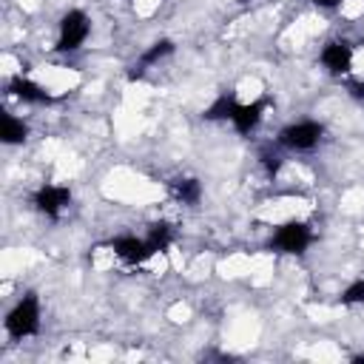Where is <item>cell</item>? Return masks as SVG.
Segmentation results:
<instances>
[{"label":"cell","mask_w":364,"mask_h":364,"mask_svg":"<svg viewBox=\"0 0 364 364\" xmlns=\"http://www.w3.org/2000/svg\"><path fill=\"white\" fill-rule=\"evenodd\" d=\"M6 333L17 341L34 336L40 330V299L34 293H26L9 313H6Z\"/></svg>","instance_id":"6da1fadb"},{"label":"cell","mask_w":364,"mask_h":364,"mask_svg":"<svg viewBox=\"0 0 364 364\" xmlns=\"http://www.w3.org/2000/svg\"><path fill=\"white\" fill-rule=\"evenodd\" d=\"M321 136H324V125H321V122H316V119H299V122L284 125V128L279 131L276 142H279V148H284V151L304 154V151L318 148Z\"/></svg>","instance_id":"7a4b0ae2"},{"label":"cell","mask_w":364,"mask_h":364,"mask_svg":"<svg viewBox=\"0 0 364 364\" xmlns=\"http://www.w3.org/2000/svg\"><path fill=\"white\" fill-rule=\"evenodd\" d=\"M91 34V20L82 9H68L57 26V51H77Z\"/></svg>","instance_id":"3957f363"},{"label":"cell","mask_w":364,"mask_h":364,"mask_svg":"<svg viewBox=\"0 0 364 364\" xmlns=\"http://www.w3.org/2000/svg\"><path fill=\"white\" fill-rule=\"evenodd\" d=\"M313 245V230L304 222H284L276 228L270 247L276 253H287V256H301L307 247Z\"/></svg>","instance_id":"277c9868"},{"label":"cell","mask_w":364,"mask_h":364,"mask_svg":"<svg viewBox=\"0 0 364 364\" xmlns=\"http://www.w3.org/2000/svg\"><path fill=\"white\" fill-rule=\"evenodd\" d=\"M31 205H34L43 216L60 219V216L68 210V205H71V191H68L65 185H54V182L40 185V188L31 193Z\"/></svg>","instance_id":"5b68a950"},{"label":"cell","mask_w":364,"mask_h":364,"mask_svg":"<svg viewBox=\"0 0 364 364\" xmlns=\"http://www.w3.org/2000/svg\"><path fill=\"white\" fill-rule=\"evenodd\" d=\"M108 247H111V253H114L119 262H125V264H142V262H148V259L154 256L148 239H145V236H134V233L114 236V239L108 242Z\"/></svg>","instance_id":"8992f818"},{"label":"cell","mask_w":364,"mask_h":364,"mask_svg":"<svg viewBox=\"0 0 364 364\" xmlns=\"http://www.w3.org/2000/svg\"><path fill=\"white\" fill-rule=\"evenodd\" d=\"M318 60H321V65H324L333 77H344V74H350V68H353V46L344 43V40H330V43L318 51Z\"/></svg>","instance_id":"52a82bcc"},{"label":"cell","mask_w":364,"mask_h":364,"mask_svg":"<svg viewBox=\"0 0 364 364\" xmlns=\"http://www.w3.org/2000/svg\"><path fill=\"white\" fill-rule=\"evenodd\" d=\"M264 111H267V100L236 102V111H233V117H230V125H233L239 134H253V131L262 125Z\"/></svg>","instance_id":"ba28073f"},{"label":"cell","mask_w":364,"mask_h":364,"mask_svg":"<svg viewBox=\"0 0 364 364\" xmlns=\"http://www.w3.org/2000/svg\"><path fill=\"white\" fill-rule=\"evenodd\" d=\"M9 91H11L17 100L28 102V105L51 102V94H48L40 82H34V80H28V77H23V74H17V77H11V80H9Z\"/></svg>","instance_id":"9c48e42d"},{"label":"cell","mask_w":364,"mask_h":364,"mask_svg":"<svg viewBox=\"0 0 364 364\" xmlns=\"http://www.w3.org/2000/svg\"><path fill=\"white\" fill-rule=\"evenodd\" d=\"M171 51H173V43H171V40H156V43H151V48L139 54V63L134 65V77H139L148 65L159 63V60H162V57H168Z\"/></svg>","instance_id":"30bf717a"},{"label":"cell","mask_w":364,"mask_h":364,"mask_svg":"<svg viewBox=\"0 0 364 364\" xmlns=\"http://www.w3.org/2000/svg\"><path fill=\"white\" fill-rule=\"evenodd\" d=\"M0 136H3L6 145H20V142H26V136H28V125H26L20 117H14V114H3Z\"/></svg>","instance_id":"8fae6325"},{"label":"cell","mask_w":364,"mask_h":364,"mask_svg":"<svg viewBox=\"0 0 364 364\" xmlns=\"http://www.w3.org/2000/svg\"><path fill=\"white\" fill-rule=\"evenodd\" d=\"M173 196H176L182 205H196V202L202 199V185H199L196 179H191V176L176 179V182H173Z\"/></svg>","instance_id":"7c38bea8"},{"label":"cell","mask_w":364,"mask_h":364,"mask_svg":"<svg viewBox=\"0 0 364 364\" xmlns=\"http://www.w3.org/2000/svg\"><path fill=\"white\" fill-rule=\"evenodd\" d=\"M233 111H236V100L228 97V94H222V97H216V100L205 108V119H230Z\"/></svg>","instance_id":"4fadbf2b"},{"label":"cell","mask_w":364,"mask_h":364,"mask_svg":"<svg viewBox=\"0 0 364 364\" xmlns=\"http://www.w3.org/2000/svg\"><path fill=\"white\" fill-rule=\"evenodd\" d=\"M171 236H173V233H171V228H168V225H154V228L148 230V236H145V239H148L151 250H154V253H159V250H165V247L171 245Z\"/></svg>","instance_id":"5bb4252c"},{"label":"cell","mask_w":364,"mask_h":364,"mask_svg":"<svg viewBox=\"0 0 364 364\" xmlns=\"http://www.w3.org/2000/svg\"><path fill=\"white\" fill-rule=\"evenodd\" d=\"M341 304H364V279H355L353 284L344 287Z\"/></svg>","instance_id":"9a60e30c"},{"label":"cell","mask_w":364,"mask_h":364,"mask_svg":"<svg viewBox=\"0 0 364 364\" xmlns=\"http://www.w3.org/2000/svg\"><path fill=\"white\" fill-rule=\"evenodd\" d=\"M350 94L358 97V100H364V82H350Z\"/></svg>","instance_id":"2e32d148"},{"label":"cell","mask_w":364,"mask_h":364,"mask_svg":"<svg viewBox=\"0 0 364 364\" xmlns=\"http://www.w3.org/2000/svg\"><path fill=\"white\" fill-rule=\"evenodd\" d=\"M313 3H316V6H321V9H336L341 0H313Z\"/></svg>","instance_id":"e0dca14e"}]
</instances>
